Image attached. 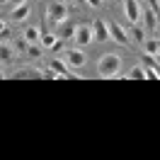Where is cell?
Here are the masks:
<instances>
[{
  "instance_id": "22",
  "label": "cell",
  "mask_w": 160,
  "mask_h": 160,
  "mask_svg": "<svg viewBox=\"0 0 160 160\" xmlns=\"http://www.w3.org/2000/svg\"><path fill=\"white\" fill-rule=\"evenodd\" d=\"M158 53H160V51H158Z\"/></svg>"
},
{
  "instance_id": "14",
  "label": "cell",
  "mask_w": 160,
  "mask_h": 160,
  "mask_svg": "<svg viewBox=\"0 0 160 160\" xmlns=\"http://www.w3.org/2000/svg\"><path fill=\"white\" fill-rule=\"evenodd\" d=\"M143 44H146V53L158 56V51H160V41H158V39H146Z\"/></svg>"
},
{
  "instance_id": "5",
  "label": "cell",
  "mask_w": 160,
  "mask_h": 160,
  "mask_svg": "<svg viewBox=\"0 0 160 160\" xmlns=\"http://www.w3.org/2000/svg\"><path fill=\"white\" fill-rule=\"evenodd\" d=\"M75 44L78 46H88L90 41H95V29H92V24H80L78 29H75Z\"/></svg>"
},
{
  "instance_id": "13",
  "label": "cell",
  "mask_w": 160,
  "mask_h": 160,
  "mask_svg": "<svg viewBox=\"0 0 160 160\" xmlns=\"http://www.w3.org/2000/svg\"><path fill=\"white\" fill-rule=\"evenodd\" d=\"M22 37L29 41V44H34V41H41V34H39V29H37V27H27V29L22 32Z\"/></svg>"
},
{
  "instance_id": "8",
  "label": "cell",
  "mask_w": 160,
  "mask_h": 160,
  "mask_svg": "<svg viewBox=\"0 0 160 160\" xmlns=\"http://www.w3.org/2000/svg\"><path fill=\"white\" fill-rule=\"evenodd\" d=\"M109 32H112V39L117 41V44L129 46V34H126V29H124V27H119L117 22H109Z\"/></svg>"
},
{
  "instance_id": "15",
  "label": "cell",
  "mask_w": 160,
  "mask_h": 160,
  "mask_svg": "<svg viewBox=\"0 0 160 160\" xmlns=\"http://www.w3.org/2000/svg\"><path fill=\"white\" fill-rule=\"evenodd\" d=\"M0 61L2 63H10V58H12V51H10V46H8V41H2V49H0Z\"/></svg>"
},
{
  "instance_id": "10",
  "label": "cell",
  "mask_w": 160,
  "mask_h": 160,
  "mask_svg": "<svg viewBox=\"0 0 160 160\" xmlns=\"http://www.w3.org/2000/svg\"><path fill=\"white\" fill-rule=\"evenodd\" d=\"M155 15H158V12L153 10V8H148V10H143V22H146V27H148V32H155V27H158V20H155Z\"/></svg>"
},
{
  "instance_id": "20",
  "label": "cell",
  "mask_w": 160,
  "mask_h": 160,
  "mask_svg": "<svg viewBox=\"0 0 160 160\" xmlns=\"http://www.w3.org/2000/svg\"><path fill=\"white\" fill-rule=\"evenodd\" d=\"M85 2H88L90 8H100V5H102V0H85Z\"/></svg>"
},
{
  "instance_id": "6",
  "label": "cell",
  "mask_w": 160,
  "mask_h": 160,
  "mask_svg": "<svg viewBox=\"0 0 160 160\" xmlns=\"http://www.w3.org/2000/svg\"><path fill=\"white\" fill-rule=\"evenodd\" d=\"M92 29H95V41H107V39H112L109 24H107L104 20H95V22H92Z\"/></svg>"
},
{
  "instance_id": "3",
  "label": "cell",
  "mask_w": 160,
  "mask_h": 160,
  "mask_svg": "<svg viewBox=\"0 0 160 160\" xmlns=\"http://www.w3.org/2000/svg\"><path fill=\"white\" fill-rule=\"evenodd\" d=\"M124 12H126L129 24H138L143 20V10H141L138 0H124Z\"/></svg>"
},
{
  "instance_id": "21",
  "label": "cell",
  "mask_w": 160,
  "mask_h": 160,
  "mask_svg": "<svg viewBox=\"0 0 160 160\" xmlns=\"http://www.w3.org/2000/svg\"><path fill=\"white\" fill-rule=\"evenodd\" d=\"M155 58H158V63H160V53H158V56H155Z\"/></svg>"
},
{
  "instance_id": "11",
  "label": "cell",
  "mask_w": 160,
  "mask_h": 160,
  "mask_svg": "<svg viewBox=\"0 0 160 160\" xmlns=\"http://www.w3.org/2000/svg\"><path fill=\"white\" fill-rule=\"evenodd\" d=\"M129 78H133V80H148V68H146V66H133V68L129 70Z\"/></svg>"
},
{
  "instance_id": "18",
  "label": "cell",
  "mask_w": 160,
  "mask_h": 160,
  "mask_svg": "<svg viewBox=\"0 0 160 160\" xmlns=\"http://www.w3.org/2000/svg\"><path fill=\"white\" fill-rule=\"evenodd\" d=\"M0 34H2V41H10V24L8 22H2V27H0Z\"/></svg>"
},
{
  "instance_id": "9",
  "label": "cell",
  "mask_w": 160,
  "mask_h": 160,
  "mask_svg": "<svg viewBox=\"0 0 160 160\" xmlns=\"http://www.w3.org/2000/svg\"><path fill=\"white\" fill-rule=\"evenodd\" d=\"M27 15H29V0L22 2V5H17V8H12L10 20L12 22H22V20H27Z\"/></svg>"
},
{
  "instance_id": "7",
  "label": "cell",
  "mask_w": 160,
  "mask_h": 160,
  "mask_svg": "<svg viewBox=\"0 0 160 160\" xmlns=\"http://www.w3.org/2000/svg\"><path fill=\"white\" fill-rule=\"evenodd\" d=\"M75 29H78V27H75L73 22H68V20H63L61 24L53 27V32L58 34V39H73V37H75Z\"/></svg>"
},
{
  "instance_id": "2",
  "label": "cell",
  "mask_w": 160,
  "mask_h": 160,
  "mask_svg": "<svg viewBox=\"0 0 160 160\" xmlns=\"http://www.w3.org/2000/svg\"><path fill=\"white\" fill-rule=\"evenodd\" d=\"M46 20H49L51 27H56L61 24L63 20H68V2H51L49 8H46Z\"/></svg>"
},
{
  "instance_id": "16",
  "label": "cell",
  "mask_w": 160,
  "mask_h": 160,
  "mask_svg": "<svg viewBox=\"0 0 160 160\" xmlns=\"http://www.w3.org/2000/svg\"><path fill=\"white\" fill-rule=\"evenodd\" d=\"M131 34H133V39H136V41H146V32L141 29L138 24H131Z\"/></svg>"
},
{
  "instance_id": "17",
  "label": "cell",
  "mask_w": 160,
  "mask_h": 160,
  "mask_svg": "<svg viewBox=\"0 0 160 160\" xmlns=\"http://www.w3.org/2000/svg\"><path fill=\"white\" fill-rule=\"evenodd\" d=\"M27 56H29V58H39V56H41V49H39V46H34V44H29Z\"/></svg>"
},
{
  "instance_id": "19",
  "label": "cell",
  "mask_w": 160,
  "mask_h": 160,
  "mask_svg": "<svg viewBox=\"0 0 160 160\" xmlns=\"http://www.w3.org/2000/svg\"><path fill=\"white\" fill-rule=\"evenodd\" d=\"M22 2H27V0H8L5 5H10V8H17V5H22Z\"/></svg>"
},
{
  "instance_id": "12",
  "label": "cell",
  "mask_w": 160,
  "mask_h": 160,
  "mask_svg": "<svg viewBox=\"0 0 160 160\" xmlns=\"http://www.w3.org/2000/svg\"><path fill=\"white\" fill-rule=\"evenodd\" d=\"M56 41H58V34H56V32H53V34H51V32H44V34H41V46H44V49H53Z\"/></svg>"
},
{
  "instance_id": "1",
  "label": "cell",
  "mask_w": 160,
  "mask_h": 160,
  "mask_svg": "<svg viewBox=\"0 0 160 160\" xmlns=\"http://www.w3.org/2000/svg\"><path fill=\"white\" fill-rule=\"evenodd\" d=\"M121 70V56L119 53H104L97 61V73L102 78H117Z\"/></svg>"
},
{
  "instance_id": "4",
  "label": "cell",
  "mask_w": 160,
  "mask_h": 160,
  "mask_svg": "<svg viewBox=\"0 0 160 160\" xmlns=\"http://www.w3.org/2000/svg\"><path fill=\"white\" fill-rule=\"evenodd\" d=\"M63 61L68 63L70 68H82L85 61H88V56H85L80 49H66L63 51Z\"/></svg>"
}]
</instances>
